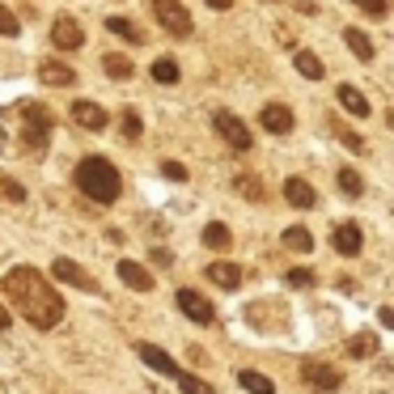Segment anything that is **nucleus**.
<instances>
[{
    "instance_id": "f257e3e1",
    "label": "nucleus",
    "mask_w": 394,
    "mask_h": 394,
    "mask_svg": "<svg viewBox=\"0 0 394 394\" xmlns=\"http://www.w3.org/2000/svg\"><path fill=\"white\" fill-rule=\"evenodd\" d=\"M0 293H5V301L38 331H51V326H60L64 322V297L55 293V285H47L43 271L22 263L13 267L5 280H0Z\"/></svg>"
},
{
    "instance_id": "f03ea898",
    "label": "nucleus",
    "mask_w": 394,
    "mask_h": 394,
    "mask_svg": "<svg viewBox=\"0 0 394 394\" xmlns=\"http://www.w3.org/2000/svg\"><path fill=\"white\" fill-rule=\"evenodd\" d=\"M73 183H77V191L89 195L93 204H115V199L123 195V179H119V170H115L106 157H85V161H77Z\"/></svg>"
},
{
    "instance_id": "7ed1b4c3",
    "label": "nucleus",
    "mask_w": 394,
    "mask_h": 394,
    "mask_svg": "<svg viewBox=\"0 0 394 394\" xmlns=\"http://www.w3.org/2000/svg\"><path fill=\"white\" fill-rule=\"evenodd\" d=\"M13 115L22 119V144L34 153V157H43V149H47V140H51V128H55V115L43 106V102H17L13 106Z\"/></svg>"
},
{
    "instance_id": "20e7f679",
    "label": "nucleus",
    "mask_w": 394,
    "mask_h": 394,
    "mask_svg": "<svg viewBox=\"0 0 394 394\" xmlns=\"http://www.w3.org/2000/svg\"><path fill=\"white\" fill-rule=\"evenodd\" d=\"M149 13H153V22L165 34H174V38H187L191 34V13L179 5V0H149Z\"/></svg>"
},
{
    "instance_id": "39448f33",
    "label": "nucleus",
    "mask_w": 394,
    "mask_h": 394,
    "mask_svg": "<svg viewBox=\"0 0 394 394\" xmlns=\"http://www.w3.org/2000/svg\"><path fill=\"white\" fill-rule=\"evenodd\" d=\"M301 386H310L314 394H335L344 386V373L326 361H301Z\"/></svg>"
},
{
    "instance_id": "423d86ee",
    "label": "nucleus",
    "mask_w": 394,
    "mask_h": 394,
    "mask_svg": "<svg viewBox=\"0 0 394 394\" xmlns=\"http://www.w3.org/2000/svg\"><path fill=\"white\" fill-rule=\"evenodd\" d=\"M212 128H216V136H225V144L238 149V153H250V149H255L250 128H246L238 115H229V110H216V115H212Z\"/></svg>"
},
{
    "instance_id": "0eeeda50",
    "label": "nucleus",
    "mask_w": 394,
    "mask_h": 394,
    "mask_svg": "<svg viewBox=\"0 0 394 394\" xmlns=\"http://www.w3.org/2000/svg\"><path fill=\"white\" fill-rule=\"evenodd\" d=\"M51 275L60 280V285H73V289H81V293H93V297H102V285L81 267V263H73V259H55L51 263Z\"/></svg>"
},
{
    "instance_id": "6e6552de",
    "label": "nucleus",
    "mask_w": 394,
    "mask_h": 394,
    "mask_svg": "<svg viewBox=\"0 0 394 394\" xmlns=\"http://www.w3.org/2000/svg\"><path fill=\"white\" fill-rule=\"evenodd\" d=\"M179 310L191 318V322H199V326H212L216 322V310H212V301L204 297V293H195V289H179Z\"/></svg>"
},
{
    "instance_id": "1a4fd4ad",
    "label": "nucleus",
    "mask_w": 394,
    "mask_h": 394,
    "mask_svg": "<svg viewBox=\"0 0 394 394\" xmlns=\"http://www.w3.org/2000/svg\"><path fill=\"white\" fill-rule=\"evenodd\" d=\"M51 43L60 47V51H81V47H85V30H81V22H77V17H55V26H51Z\"/></svg>"
},
{
    "instance_id": "9d476101",
    "label": "nucleus",
    "mask_w": 394,
    "mask_h": 394,
    "mask_svg": "<svg viewBox=\"0 0 394 394\" xmlns=\"http://www.w3.org/2000/svg\"><path fill=\"white\" fill-rule=\"evenodd\" d=\"M331 246L340 250L344 259H356V255L365 250V238H361V225H352V220H340V225H335V234H331Z\"/></svg>"
},
{
    "instance_id": "9b49d317",
    "label": "nucleus",
    "mask_w": 394,
    "mask_h": 394,
    "mask_svg": "<svg viewBox=\"0 0 394 394\" xmlns=\"http://www.w3.org/2000/svg\"><path fill=\"white\" fill-rule=\"evenodd\" d=\"M259 123H263V128H267L271 136H289L297 119H293V110H289V106H280V102H267V106L259 110Z\"/></svg>"
},
{
    "instance_id": "f8f14e48",
    "label": "nucleus",
    "mask_w": 394,
    "mask_h": 394,
    "mask_svg": "<svg viewBox=\"0 0 394 394\" xmlns=\"http://www.w3.org/2000/svg\"><path fill=\"white\" fill-rule=\"evenodd\" d=\"M38 81L51 85V89H68V85H77V73L64 60H43L38 64Z\"/></svg>"
},
{
    "instance_id": "ddd939ff",
    "label": "nucleus",
    "mask_w": 394,
    "mask_h": 394,
    "mask_svg": "<svg viewBox=\"0 0 394 394\" xmlns=\"http://www.w3.org/2000/svg\"><path fill=\"white\" fill-rule=\"evenodd\" d=\"M115 275L123 280V285H128L132 293H149V289H153L149 267H140V263H132V259H119V263H115Z\"/></svg>"
},
{
    "instance_id": "4468645a",
    "label": "nucleus",
    "mask_w": 394,
    "mask_h": 394,
    "mask_svg": "<svg viewBox=\"0 0 394 394\" xmlns=\"http://www.w3.org/2000/svg\"><path fill=\"white\" fill-rule=\"evenodd\" d=\"M136 356H140V361H144L153 373H161V377H179V373H183V369H179L170 356H165L157 344H136Z\"/></svg>"
},
{
    "instance_id": "2eb2a0df",
    "label": "nucleus",
    "mask_w": 394,
    "mask_h": 394,
    "mask_svg": "<svg viewBox=\"0 0 394 394\" xmlns=\"http://www.w3.org/2000/svg\"><path fill=\"white\" fill-rule=\"evenodd\" d=\"M208 280H212V285L216 289H225V293H234V289H242V267L238 263H208V271H204Z\"/></svg>"
},
{
    "instance_id": "dca6fc26",
    "label": "nucleus",
    "mask_w": 394,
    "mask_h": 394,
    "mask_svg": "<svg viewBox=\"0 0 394 394\" xmlns=\"http://www.w3.org/2000/svg\"><path fill=\"white\" fill-rule=\"evenodd\" d=\"M73 119L81 123V128H89V132H102L110 119H106V110L98 106V102H89V98H77L73 102Z\"/></svg>"
},
{
    "instance_id": "f3484780",
    "label": "nucleus",
    "mask_w": 394,
    "mask_h": 394,
    "mask_svg": "<svg viewBox=\"0 0 394 394\" xmlns=\"http://www.w3.org/2000/svg\"><path fill=\"white\" fill-rule=\"evenodd\" d=\"M335 98H340V106L348 110V115H356V119L369 115V98H365L356 85H340V89H335Z\"/></svg>"
},
{
    "instance_id": "a211bd4d",
    "label": "nucleus",
    "mask_w": 394,
    "mask_h": 394,
    "mask_svg": "<svg viewBox=\"0 0 394 394\" xmlns=\"http://www.w3.org/2000/svg\"><path fill=\"white\" fill-rule=\"evenodd\" d=\"M293 68H297V73H301L305 81H322V77H326L322 60H318L314 51H305V47H297V51H293Z\"/></svg>"
},
{
    "instance_id": "6ab92c4d",
    "label": "nucleus",
    "mask_w": 394,
    "mask_h": 394,
    "mask_svg": "<svg viewBox=\"0 0 394 394\" xmlns=\"http://www.w3.org/2000/svg\"><path fill=\"white\" fill-rule=\"evenodd\" d=\"M285 199H289L293 208H314V204H318V191H314L305 179H289V183H285Z\"/></svg>"
},
{
    "instance_id": "aec40b11",
    "label": "nucleus",
    "mask_w": 394,
    "mask_h": 394,
    "mask_svg": "<svg viewBox=\"0 0 394 394\" xmlns=\"http://www.w3.org/2000/svg\"><path fill=\"white\" fill-rule=\"evenodd\" d=\"M344 43H348V51L356 55V60H365V64H369V60H373V55H377V47H373V38H369L365 30H356V26H348V30H344Z\"/></svg>"
},
{
    "instance_id": "412c9836",
    "label": "nucleus",
    "mask_w": 394,
    "mask_h": 394,
    "mask_svg": "<svg viewBox=\"0 0 394 394\" xmlns=\"http://www.w3.org/2000/svg\"><path fill=\"white\" fill-rule=\"evenodd\" d=\"M229 242H234L229 225H220V220L204 225V246H208V250H229Z\"/></svg>"
},
{
    "instance_id": "4be33fe9",
    "label": "nucleus",
    "mask_w": 394,
    "mask_h": 394,
    "mask_svg": "<svg viewBox=\"0 0 394 394\" xmlns=\"http://www.w3.org/2000/svg\"><path fill=\"white\" fill-rule=\"evenodd\" d=\"M344 352H348L352 361H369V356L377 352V335H369V331H365V335H352V340L344 344Z\"/></svg>"
},
{
    "instance_id": "5701e85b",
    "label": "nucleus",
    "mask_w": 394,
    "mask_h": 394,
    "mask_svg": "<svg viewBox=\"0 0 394 394\" xmlns=\"http://www.w3.org/2000/svg\"><path fill=\"white\" fill-rule=\"evenodd\" d=\"M238 386L250 390V394H275V381H271L267 373H255V369H242V373H238Z\"/></svg>"
},
{
    "instance_id": "b1692460",
    "label": "nucleus",
    "mask_w": 394,
    "mask_h": 394,
    "mask_svg": "<svg viewBox=\"0 0 394 394\" xmlns=\"http://www.w3.org/2000/svg\"><path fill=\"white\" fill-rule=\"evenodd\" d=\"M102 73H106L110 81H132L136 64L128 60V55H106V60H102Z\"/></svg>"
},
{
    "instance_id": "393cba45",
    "label": "nucleus",
    "mask_w": 394,
    "mask_h": 394,
    "mask_svg": "<svg viewBox=\"0 0 394 394\" xmlns=\"http://www.w3.org/2000/svg\"><path fill=\"white\" fill-rule=\"evenodd\" d=\"M280 242H285L289 250H314V238H310V229H301V225H289V229L285 234H280Z\"/></svg>"
},
{
    "instance_id": "a878e982",
    "label": "nucleus",
    "mask_w": 394,
    "mask_h": 394,
    "mask_svg": "<svg viewBox=\"0 0 394 394\" xmlns=\"http://www.w3.org/2000/svg\"><path fill=\"white\" fill-rule=\"evenodd\" d=\"M149 77L157 81V85H179V64L174 60H153V68H149Z\"/></svg>"
},
{
    "instance_id": "bb28decb",
    "label": "nucleus",
    "mask_w": 394,
    "mask_h": 394,
    "mask_svg": "<svg viewBox=\"0 0 394 394\" xmlns=\"http://www.w3.org/2000/svg\"><path fill=\"white\" fill-rule=\"evenodd\" d=\"M234 187H238V195H246L250 204H263V195H267V191H263V183H259V179H250V174H242Z\"/></svg>"
},
{
    "instance_id": "cd10ccee",
    "label": "nucleus",
    "mask_w": 394,
    "mask_h": 394,
    "mask_svg": "<svg viewBox=\"0 0 394 394\" xmlns=\"http://www.w3.org/2000/svg\"><path fill=\"white\" fill-rule=\"evenodd\" d=\"M106 30L119 34V38H128V43H140V30H136L128 17H106Z\"/></svg>"
},
{
    "instance_id": "c85d7f7f",
    "label": "nucleus",
    "mask_w": 394,
    "mask_h": 394,
    "mask_svg": "<svg viewBox=\"0 0 394 394\" xmlns=\"http://www.w3.org/2000/svg\"><path fill=\"white\" fill-rule=\"evenodd\" d=\"M340 191H344V195H352V199H356V195H365V183H361V174H356V170H348V165L340 170Z\"/></svg>"
},
{
    "instance_id": "c756f323",
    "label": "nucleus",
    "mask_w": 394,
    "mask_h": 394,
    "mask_svg": "<svg viewBox=\"0 0 394 394\" xmlns=\"http://www.w3.org/2000/svg\"><path fill=\"white\" fill-rule=\"evenodd\" d=\"M352 5H356L365 17H373V22H381V17L390 13V0H352Z\"/></svg>"
},
{
    "instance_id": "7c9ffc66",
    "label": "nucleus",
    "mask_w": 394,
    "mask_h": 394,
    "mask_svg": "<svg viewBox=\"0 0 394 394\" xmlns=\"http://www.w3.org/2000/svg\"><path fill=\"white\" fill-rule=\"evenodd\" d=\"M174 381L183 386V394H216V390H212V386H208L204 377H191V373H179Z\"/></svg>"
},
{
    "instance_id": "2f4dec72",
    "label": "nucleus",
    "mask_w": 394,
    "mask_h": 394,
    "mask_svg": "<svg viewBox=\"0 0 394 394\" xmlns=\"http://www.w3.org/2000/svg\"><path fill=\"white\" fill-rule=\"evenodd\" d=\"M335 136H340V144L348 149V153H365V140L352 132V128H344V123H335Z\"/></svg>"
},
{
    "instance_id": "473e14b6",
    "label": "nucleus",
    "mask_w": 394,
    "mask_h": 394,
    "mask_svg": "<svg viewBox=\"0 0 394 394\" xmlns=\"http://www.w3.org/2000/svg\"><path fill=\"white\" fill-rule=\"evenodd\" d=\"M140 132H144L140 110H132V106H128V110H123V136H128V140H140Z\"/></svg>"
},
{
    "instance_id": "72a5a7b5",
    "label": "nucleus",
    "mask_w": 394,
    "mask_h": 394,
    "mask_svg": "<svg viewBox=\"0 0 394 394\" xmlns=\"http://www.w3.org/2000/svg\"><path fill=\"white\" fill-rule=\"evenodd\" d=\"M22 30V17L13 13V9H5V5H0V34H5V38H13Z\"/></svg>"
},
{
    "instance_id": "f704fd0d",
    "label": "nucleus",
    "mask_w": 394,
    "mask_h": 394,
    "mask_svg": "<svg viewBox=\"0 0 394 394\" xmlns=\"http://www.w3.org/2000/svg\"><path fill=\"white\" fill-rule=\"evenodd\" d=\"M285 280H289V285H293V289H310V285H314V280H318V275H314L310 267H293V271H289Z\"/></svg>"
},
{
    "instance_id": "c9c22d12",
    "label": "nucleus",
    "mask_w": 394,
    "mask_h": 394,
    "mask_svg": "<svg viewBox=\"0 0 394 394\" xmlns=\"http://www.w3.org/2000/svg\"><path fill=\"white\" fill-rule=\"evenodd\" d=\"M0 195L13 199V204H26V187H22V183H13V179H0Z\"/></svg>"
},
{
    "instance_id": "e433bc0d",
    "label": "nucleus",
    "mask_w": 394,
    "mask_h": 394,
    "mask_svg": "<svg viewBox=\"0 0 394 394\" xmlns=\"http://www.w3.org/2000/svg\"><path fill=\"white\" fill-rule=\"evenodd\" d=\"M161 174L170 179V183H187V165H179V161H165V165H161Z\"/></svg>"
},
{
    "instance_id": "4c0bfd02",
    "label": "nucleus",
    "mask_w": 394,
    "mask_h": 394,
    "mask_svg": "<svg viewBox=\"0 0 394 394\" xmlns=\"http://www.w3.org/2000/svg\"><path fill=\"white\" fill-rule=\"evenodd\" d=\"M377 326H386V331L394 326V310H390V305H381V310H377Z\"/></svg>"
},
{
    "instance_id": "58836bf2",
    "label": "nucleus",
    "mask_w": 394,
    "mask_h": 394,
    "mask_svg": "<svg viewBox=\"0 0 394 394\" xmlns=\"http://www.w3.org/2000/svg\"><path fill=\"white\" fill-rule=\"evenodd\" d=\"M149 259H153V263H157V267H170V263H174V255H170V250H153V255H149Z\"/></svg>"
},
{
    "instance_id": "ea45409f",
    "label": "nucleus",
    "mask_w": 394,
    "mask_h": 394,
    "mask_svg": "<svg viewBox=\"0 0 394 394\" xmlns=\"http://www.w3.org/2000/svg\"><path fill=\"white\" fill-rule=\"evenodd\" d=\"M9 322H13V318H9V310H5V305H0V335H5V331H9Z\"/></svg>"
},
{
    "instance_id": "a19ab883",
    "label": "nucleus",
    "mask_w": 394,
    "mask_h": 394,
    "mask_svg": "<svg viewBox=\"0 0 394 394\" xmlns=\"http://www.w3.org/2000/svg\"><path fill=\"white\" fill-rule=\"evenodd\" d=\"M204 5H212V9H220V13H225V9L234 5V0H204Z\"/></svg>"
},
{
    "instance_id": "79ce46f5",
    "label": "nucleus",
    "mask_w": 394,
    "mask_h": 394,
    "mask_svg": "<svg viewBox=\"0 0 394 394\" xmlns=\"http://www.w3.org/2000/svg\"><path fill=\"white\" fill-rule=\"evenodd\" d=\"M5 144H9V140H5V128H0V153H5Z\"/></svg>"
}]
</instances>
